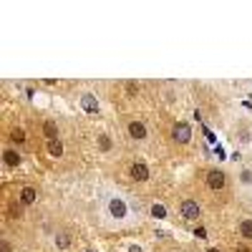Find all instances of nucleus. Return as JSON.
Listing matches in <instances>:
<instances>
[{
    "label": "nucleus",
    "instance_id": "nucleus-2",
    "mask_svg": "<svg viewBox=\"0 0 252 252\" xmlns=\"http://www.w3.org/2000/svg\"><path fill=\"white\" fill-rule=\"evenodd\" d=\"M227 184V174L222 169H209L207 172V187L209 189H215V192H220V189H224Z\"/></svg>",
    "mask_w": 252,
    "mask_h": 252
},
{
    "label": "nucleus",
    "instance_id": "nucleus-9",
    "mask_svg": "<svg viewBox=\"0 0 252 252\" xmlns=\"http://www.w3.org/2000/svg\"><path fill=\"white\" fill-rule=\"evenodd\" d=\"M46 149H48L51 157H63V141H61V139H51V141L46 144Z\"/></svg>",
    "mask_w": 252,
    "mask_h": 252
},
{
    "label": "nucleus",
    "instance_id": "nucleus-19",
    "mask_svg": "<svg viewBox=\"0 0 252 252\" xmlns=\"http://www.w3.org/2000/svg\"><path fill=\"white\" fill-rule=\"evenodd\" d=\"M129 252H144V250H141L139 245H129Z\"/></svg>",
    "mask_w": 252,
    "mask_h": 252
},
{
    "label": "nucleus",
    "instance_id": "nucleus-18",
    "mask_svg": "<svg viewBox=\"0 0 252 252\" xmlns=\"http://www.w3.org/2000/svg\"><path fill=\"white\" fill-rule=\"evenodd\" d=\"M136 91H139V86H136V83H131V81L126 83V94H136Z\"/></svg>",
    "mask_w": 252,
    "mask_h": 252
},
{
    "label": "nucleus",
    "instance_id": "nucleus-11",
    "mask_svg": "<svg viewBox=\"0 0 252 252\" xmlns=\"http://www.w3.org/2000/svg\"><path fill=\"white\" fill-rule=\"evenodd\" d=\"M56 247L58 250H68L71 247V235L68 232H58L56 235Z\"/></svg>",
    "mask_w": 252,
    "mask_h": 252
},
{
    "label": "nucleus",
    "instance_id": "nucleus-7",
    "mask_svg": "<svg viewBox=\"0 0 252 252\" xmlns=\"http://www.w3.org/2000/svg\"><path fill=\"white\" fill-rule=\"evenodd\" d=\"M81 109H83V111H89V114H96V111H98V101H96V96H94V94H83V96H81Z\"/></svg>",
    "mask_w": 252,
    "mask_h": 252
},
{
    "label": "nucleus",
    "instance_id": "nucleus-14",
    "mask_svg": "<svg viewBox=\"0 0 252 252\" xmlns=\"http://www.w3.org/2000/svg\"><path fill=\"white\" fill-rule=\"evenodd\" d=\"M10 139H13L15 144H26V131H23V129H13V131H10Z\"/></svg>",
    "mask_w": 252,
    "mask_h": 252
},
{
    "label": "nucleus",
    "instance_id": "nucleus-8",
    "mask_svg": "<svg viewBox=\"0 0 252 252\" xmlns=\"http://www.w3.org/2000/svg\"><path fill=\"white\" fill-rule=\"evenodd\" d=\"M38 199V192H35V189L33 187H23V189H20V204H33Z\"/></svg>",
    "mask_w": 252,
    "mask_h": 252
},
{
    "label": "nucleus",
    "instance_id": "nucleus-22",
    "mask_svg": "<svg viewBox=\"0 0 252 252\" xmlns=\"http://www.w3.org/2000/svg\"><path fill=\"white\" fill-rule=\"evenodd\" d=\"M207 252H222V250H217V247H209Z\"/></svg>",
    "mask_w": 252,
    "mask_h": 252
},
{
    "label": "nucleus",
    "instance_id": "nucleus-12",
    "mask_svg": "<svg viewBox=\"0 0 252 252\" xmlns=\"http://www.w3.org/2000/svg\"><path fill=\"white\" fill-rule=\"evenodd\" d=\"M43 134L48 136V141H51V139H58V136H56V134H58L56 121H46V124H43Z\"/></svg>",
    "mask_w": 252,
    "mask_h": 252
},
{
    "label": "nucleus",
    "instance_id": "nucleus-17",
    "mask_svg": "<svg viewBox=\"0 0 252 252\" xmlns=\"http://www.w3.org/2000/svg\"><path fill=\"white\" fill-rule=\"evenodd\" d=\"M240 179H242V184H252V172H250V169H245V172L240 174Z\"/></svg>",
    "mask_w": 252,
    "mask_h": 252
},
{
    "label": "nucleus",
    "instance_id": "nucleus-5",
    "mask_svg": "<svg viewBox=\"0 0 252 252\" xmlns=\"http://www.w3.org/2000/svg\"><path fill=\"white\" fill-rule=\"evenodd\" d=\"M126 131H129V136L136 139V141H144L146 134H149V131H146V126H144L141 121H129V124H126Z\"/></svg>",
    "mask_w": 252,
    "mask_h": 252
},
{
    "label": "nucleus",
    "instance_id": "nucleus-6",
    "mask_svg": "<svg viewBox=\"0 0 252 252\" xmlns=\"http://www.w3.org/2000/svg\"><path fill=\"white\" fill-rule=\"evenodd\" d=\"M109 212L114 220H124L126 217V202L124 199H111L109 202Z\"/></svg>",
    "mask_w": 252,
    "mask_h": 252
},
{
    "label": "nucleus",
    "instance_id": "nucleus-10",
    "mask_svg": "<svg viewBox=\"0 0 252 252\" xmlns=\"http://www.w3.org/2000/svg\"><path fill=\"white\" fill-rule=\"evenodd\" d=\"M3 161H5V166H10V169H13V166H18V164H20V157H18V152L5 149V152H3Z\"/></svg>",
    "mask_w": 252,
    "mask_h": 252
},
{
    "label": "nucleus",
    "instance_id": "nucleus-3",
    "mask_svg": "<svg viewBox=\"0 0 252 252\" xmlns=\"http://www.w3.org/2000/svg\"><path fill=\"white\" fill-rule=\"evenodd\" d=\"M179 212H182L184 220H192V222H194V220L199 217V204H197L194 199H182V202H179Z\"/></svg>",
    "mask_w": 252,
    "mask_h": 252
},
{
    "label": "nucleus",
    "instance_id": "nucleus-16",
    "mask_svg": "<svg viewBox=\"0 0 252 252\" xmlns=\"http://www.w3.org/2000/svg\"><path fill=\"white\" fill-rule=\"evenodd\" d=\"M98 149H101V152H109V149H111V139H109L106 134L98 136Z\"/></svg>",
    "mask_w": 252,
    "mask_h": 252
},
{
    "label": "nucleus",
    "instance_id": "nucleus-15",
    "mask_svg": "<svg viewBox=\"0 0 252 252\" xmlns=\"http://www.w3.org/2000/svg\"><path fill=\"white\" fill-rule=\"evenodd\" d=\"M152 217H157V220H164V217H166L164 204H152Z\"/></svg>",
    "mask_w": 252,
    "mask_h": 252
},
{
    "label": "nucleus",
    "instance_id": "nucleus-4",
    "mask_svg": "<svg viewBox=\"0 0 252 252\" xmlns=\"http://www.w3.org/2000/svg\"><path fill=\"white\" fill-rule=\"evenodd\" d=\"M129 174H131L134 182H149V177H152V172H149V166H146V161H134V164H131V169H129Z\"/></svg>",
    "mask_w": 252,
    "mask_h": 252
},
{
    "label": "nucleus",
    "instance_id": "nucleus-20",
    "mask_svg": "<svg viewBox=\"0 0 252 252\" xmlns=\"http://www.w3.org/2000/svg\"><path fill=\"white\" fill-rule=\"evenodd\" d=\"M3 242V252H10V245H8V240H0Z\"/></svg>",
    "mask_w": 252,
    "mask_h": 252
},
{
    "label": "nucleus",
    "instance_id": "nucleus-21",
    "mask_svg": "<svg viewBox=\"0 0 252 252\" xmlns=\"http://www.w3.org/2000/svg\"><path fill=\"white\" fill-rule=\"evenodd\" d=\"M237 252H252V250H250V247H245V245H240V247H237Z\"/></svg>",
    "mask_w": 252,
    "mask_h": 252
},
{
    "label": "nucleus",
    "instance_id": "nucleus-13",
    "mask_svg": "<svg viewBox=\"0 0 252 252\" xmlns=\"http://www.w3.org/2000/svg\"><path fill=\"white\" fill-rule=\"evenodd\" d=\"M240 235L245 240H252V220H242L240 222Z\"/></svg>",
    "mask_w": 252,
    "mask_h": 252
},
{
    "label": "nucleus",
    "instance_id": "nucleus-1",
    "mask_svg": "<svg viewBox=\"0 0 252 252\" xmlns=\"http://www.w3.org/2000/svg\"><path fill=\"white\" fill-rule=\"evenodd\" d=\"M172 139L177 144H189V141H192V126H189L187 121H177L172 126Z\"/></svg>",
    "mask_w": 252,
    "mask_h": 252
}]
</instances>
